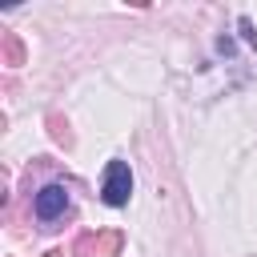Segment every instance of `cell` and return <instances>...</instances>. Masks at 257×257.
I'll return each mask as SVG.
<instances>
[{"label": "cell", "instance_id": "obj_1", "mask_svg": "<svg viewBox=\"0 0 257 257\" xmlns=\"http://www.w3.org/2000/svg\"><path fill=\"white\" fill-rule=\"evenodd\" d=\"M128 197H133V173H128V165L124 161H108L104 165V181H100V201L112 205V209H120V205H128Z\"/></svg>", "mask_w": 257, "mask_h": 257}, {"label": "cell", "instance_id": "obj_2", "mask_svg": "<svg viewBox=\"0 0 257 257\" xmlns=\"http://www.w3.org/2000/svg\"><path fill=\"white\" fill-rule=\"evenodd\" d=\"M32 213H36L40 221H60V217L68 213V189H64V185H44V189L36 193V201H32Z\"/></svg>", "mask_w": 257, "mask_h": 257}, {"label": "cell", "instance_id": "obj_3", "mask_svg": "<svg viewBox=\"0 0 257 257\" xmlns=\"http://www.w3.org/2000/svg\"><path fill=\"white\" fill-rule=\"evenodd\" d=\"M0 64H8V68H20L24 64V40L16 32H4L0 36Z\"/></svg>", "mask_w": 257, "mask_h": 257}, {"label": "cell", "instance_id": "obj_4", "mask_svg": "<svg viewBox=\"0 0 257 257\" xmlns=\"http://www.w3.org/2000/svg\"><path fill=\"white\" fill-rule=\"evenodd\" d=\"M120 245H124L120 229H104V233H96V257H116Z\"/></svg>", "mask_w": 257, "mask_h": 257}, {"label": "cell", "instance_id": "obj_5", "mask_svg": "<svg viewBox=\"0 0 257 257\" xmlns=\"http://www.w3.org/2000/svg\"><path fill=\"white\" fill-rule=\"evenodd\" d=\"M68 257H96V233H84V237H76V245L68 249Z\"/></svg>", "mask_w": 257, "mask_h": 257}, {"label": "cell", "instance_id": "obj_6", "mask_svg": "<svg viewBox=\"0 0 257 257\" xmlns=\"http://www.w3.org/2000/svg\"><path fill=\"white\" fill-rule=\"evenodd\" d=\"M48 124H52V141L68 149V145H72V133H68V124H64L60 116H48Z\"/></svg>", "mask_w": 257, "mask_h": 257}, {"label": "cell", "instance_id": "obj_7", "mask_svg": "<svg viewBox=\"0 0 257 257\" xmlns=\"http://www.w3.org/2000/svg\"><path fill=\"white\" fill-rule=\"evenodd\" d=\"M237 28H241V36L257 48V28H253V20H249V16H241V20H237Z\"/></svg>", "mask_w": 257, "mask_h": 257}, {"label": "cell", "instance_id": "obj_8", "mask_svg": "<svg viewBox=\"0 0 257 257\" xmlns=\"http://www.w3.org/2000/svg\"><path fill=\"white\" fill-rule=\"evenodd\" d=\"M44 257H68V253H64V249H48Z\"/></svg>", "mask_w": 257, "mask_h": 257}]
</instances>
